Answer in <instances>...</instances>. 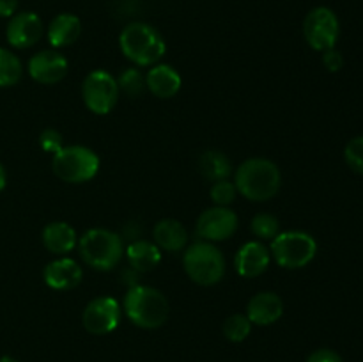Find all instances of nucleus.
<instances>
[{"label":"nucleus","mask_w":363,"mask_h":362,"mask_svg":"<svg viewBox=\"0 0 363 362\" xmlns=\"http://www.w3.org/2000/svg\"><path fill=\"white\" fill-rule=\"evenodd\" d=\"M183 266L186 275L199 286H215L225 275L223 252L211 241L197 240L184 248Z\"/></svg>","instance_id":"39448f33"},{"label":"nucleus","mask_w":363,"mask_h":362,"mask_svg":"<svg viewBox=\"0 0 363 362\" xmlns=\"http://www.w3.org/2000/svg\"><path fill=\"white\" fill-rule=\"evenodd\" d=\"M39 146L43 148V151L55 155L60 148H64L62 135L57 130H53V128H46V130H43L41 135H39Z\"/></svg>","instance_id":"c85d7f7f"},{"label":"nucleus","mask_w":363,"mask_h":362,"mask_svg":"<svg viewBox=\"0 0 363 362\" xmlns=\"http://www.w3.org/2000/svg\"><path fill=\"white\" fill-rule=\"evenodd\" d=\"M23 66L16 53L0 46V87H13L21 80Z\"/></svg>","instance_id":"5701e85b"},{"label":"nucleus","mask_w":363,"mask_h":362,"mask_svg":"<svg viewBox=\"0 0 363 362\" xmlns=\"http://www.w3.org/2000/svg\"><path fill=\"white\" fill-rule=\"evenodd\" d=\"M123 309L133 325L145 330H155L165 325L170 314V305L165 295L145 284H135L126 291Z\"/></svg>","instance_id":"7ed1b4c3"},{"label":"nucleus","mask_w":363,"mask_h":362,"mask_svg":"<svg viewBox=\"0 0 363 362\" xmlns=\"http://www.w3.org/2000/svg\"><path fill=\"white\" fill-rule=\"evenodd\" d=\"M247 318L252 325L268 327L279 322L284 314V300L275 291H259L248 300Z\"/></svg>","instance_id":"dca6fc26"},{"label":"nucleus","mask_w":363,"mask_h":362,"mask_svg":"<svg viewBox=\"0 0 363 362\" xmlns=\"http://www.w3.org/2000/svg\"><path fill=\"white\" fill-rule=\"evenodd\" d=\"M6 183H7V176H6V169L2 167V163H0V192L6 188Z\"/></svg>","instance_id":"473e14b6"},{"label":"nucleus","mask_w":363,"mask_h":362,"mask_svg":"<svg viewBox=\"0 0 363 362\" xmlns=\"http://www.w3.org/2000/svg\"><path fill=\"white\" fill-rule=\"evenodd\" d=\"M238 194L252 202H266L275 197L282 187V172L279 165L268 158L245 160L234 172Z\"/></svg>","instance_id":"f257e3e1"},{"label":"nucleus","mask_w":363,"mask_h":362,"mask_svg":"<svg viewBox=\"0 0 363 362\" xmlns=\"http://www.w3.org/2000/svg\"><path fill=\"white\" fill-rule=\"evenodd\" d=\"M124 256H126L130 268L137 273L152 272L162 263V251L158 248V245L152 240H144V238L130 241L128 247L124 248Z\"/></svg>","instance_id":"6ab92c4d"},{"label":"nucleus","mask_w":363,"mask_h":362,"mask_svg":"<svg viewBox=\"0 0 363 362\" xmlns=\"http://www.w3.org/2000/svg\"><path fill=\"white\" fill-rule=\"evenodd\" d=\"M28 75L32 80L39 82L43 85H55L64 80L69 70L66 55L59 50H43V52L34 53L27 64Z\"/></svg>","instance_id":"f8f14e48"},{"label":"nucleus","mask_w":363,"mask_h":362,"mask_svg":"<svg viewBox=\"0 0 363 362\" xmlns=\"http://www.w3.org/2000/svg\"><path fill=\"white\" fill-rule=\"evenodd\" d=\"M183 78L179 71L170 64H155L145 75V87L160 99L174 98L181 91Z\"/></svg>","instance_id":"f3484780"},{"label":"nucleus","mask_w":363,"mask_h":362,"mask_svg":"<svg viewBox=\"0 0 363 362\" xmlns=\"http://www.w3.org/2000/svg\"><path fill=\"white\" fill-rule=\"evenodd\" d=\"M43 279H45L46 286L52 290L69 291L80 286L82 279H84V270L74 259L67 258V256H59L45 266Z\"/></svg>","instance_id":"2eb2a0df"},{"label":"nucleus","mask_w":363,"mask_h":362,"mask_svg":"<svg viewBox=\"0 0 363 362\" xmlns=\"http://www.w3.org/2000/svg\"><path fill=\"white\" fill-rule=\"evenodd\" d=\"M238 227H240V219L234 209H230L229 206H211L199 215L195 233L199 240L216 243L233 238Z\"/></svg>","instance_id":"9d476101"},{"label":"nucleus","mask_w":363,"mask_h":362,"mask_svg":"<svg viewBox=\"0 0 363 362\" xmlns=\"http://www.w3.org/2000/svg\"><path fill=\"white\" fill-rule=\"evenodd\" d=\"M82 34V21L77 14L73 13H60L50 21L48 31V43L55 50L66 48V46L74 45Z\"/></svg>","instance_id":"412c9836"},{"label":"nucleus","mask_w":363,"mask_h":362,"mask_svg":"<svg viewBox=\"0 0 363 362\" xmlns=\"http://www.w3.org/2000/svg\"><path fill=\"white\" fill-rule=\"evenodd\" d=\"M78 254L82 261L99 272L113 270L124 258V241L116 231L92 227L78 238Z\"/></svg>","instance_id":"20e7f679"},{"label":"nucleus","mask_w":363,"mask_h":362,"mask_svg":"<svg viewBox=\"0 0 363 362\" xmlns=\"http://www.w3.org/2000/svg\"><path fill=\"white\" fill-rule=\"evenodd\" d=\"M197 165L202 177L213 181V183L220 180H229V176L233 174V162L225 153L218 151V149H208L202 153L199 156Z\"/></svg>","instance_id":"4be33fe9"},{"label":"nucleus","mask_w":363,"mask_h":362,"mask_svg":"<svg viewBox=\"0 0 363 362\" xmlns=\"http://www.w3.org/2000/svg\"><path fill=\"white\" fill-rule=\"evenodd\" d=\"M223 336L230 341V343H243L252 332V322L247 318V314H230L229 318L223 322Z\"/></svg>","instance_id":"a878e982"},{"label":"nucleus","mask_w":363,"mask_h":362,"mask_svg":"<svg viewBox=\"0 0 363 362\" xmlns=\"http://www.w3.org/2000/svg\"><path fill=\"white\" fill-rule=\"evenodd\" d=\"M303 35L315 52L335 48L340 35V23L337 14L330 7H314L303 20Z\"/></svg>","instance_id":"1a4fd4ad"},{"label":"nucleus","mask_w":363,"mask_h":362,"mask_svg":"<svg viewBox=\"0 0 363 362\" xmlns=\"http://www.w3.org/2000/svg\"><path fill=\"white\" fill-rule=\"evenodd\" d=\"M43 35V21L39 14L23 11L11 16L6 28V39L13 48L27 50L38 45Z\"/></svg>","instance_id":"ddd939ff"},{"label":"nucleus","mask_w":363,"mask_h":362,"mask_svg":"<svg viewBox=\"0 0 363 362\" xmlns=\"http://www.w3.org/2000/svg\"><path fill=\"white\" fill-rule=\"evenodd\" d=\"M119 94L117 78L105 70L91 71L82 84V99L96 116H106L112 112L119 102Z\"/></svg>","instance_id":"6e6552de"},{"label":"nucleus","mask_w":363,"mask_h":362,"mask_svg":"<svg viewBox=\"0 0 363 362\" xmlns=\"http://www.w3.org/2000/svg\"><path fill=\"white\" fill-rule=\"evenodd\" d=\"M209 195H211V201L215 202V206H229L236 201V185L230 180L215 181V183L211 185Z\"/></svg>","instance_id":"bb28decb"},{"label":"nucleus","mask_w":363,"mask_h":362,"mask_svg":"<svg viewBox=\"0 0 363 362\" xmlns=\"http://www.w3.org/2000/svg\"><path fill=\"white\" fill-rule=\"evenodd\" d=\"M52 169L66 183H87L98 174L99 156L87 146H64L52 156Z\"/></svg>","instance_id":"423d86ee"},{"label":"nucleus","mask_w":363,"mask_h":362,"mask_svg":"<svg viewBox=\"0 0 363 362\" xmlns=\"http://www.w3.org/2000/svg\"><path fill=\"white\" fill-rule=\"evenodd\" d=\"M0 362H18L16 358L9 357V355H4V357H0Z\"/></svg>","instance_id":"72a5a7b5"},{"label":"nucleus","mask_w":363,"mask_h":362,"mask_svg":"<svg viewBox=\"0 0 363 362\" xmlns=\"http://www.w3.org/2000/svg\"><path fill=\"white\" fill-rule=\"evenodd\" d=\"M272 263L269 247L261 240H252L241 245L234 256V268L243 279H254L262 275Z\"/></svg>","instance_id":"4468645a"},{"label":"nucleus","mask_w":363,"mask_h":362,"mask_svg":"<svg viewBox=\"0 0 363 362\" xmlns=\"http://www.w3.org/2000/svg\"><path fill=\"white\" fill-rule=\"evenodd\" d=\"M123 307L113 297H96L85 305L82 323L89 334L94 336H106L113 332L121 322Z\"/></svg>","instance_id":"9b49d317"},{"label":"nucleus","mask_w":363,"mask_h":362,"mask_svg":"<svg viewBox=\"0 0 363 362\" xmlns=\"http://www.w3.org/2000/svg\"><path fill=\"white\" fill-rule=\"evenodd\" d=\"M119 48L133 66L147 67L155 66L163 59L167 43L158 28L144 21H133L121 31Z\"/></svg>","instance_id":"f03ea898"},{"label":"nucleus","mask_w":363,"mask_h":362,"mask_svg":"<svg viewBox=\"0 0 363 362\" xmlns=\"http://www.w3.org/2000/svg\"><path fill=\"white\" fill-rule=\"evenodd\" d=\"M43 245L46 251L55 256H67L74 251L78 245V234L71 224L55 220V222L46 224L41 233Z\"/></svg>","instance_id":"a211bd4d"},{"label":"nucleus","mask_w":363,"mask_h":362,"mask_svg":"<svg viewBox=\"0 0 363 362\" xmlns=\"http://www.w3.org/2000/svg\"><path fill=\"white\" fill-rule=\"evenodd\" d=\"M323 64H325V67L330 73H337V71L342 70L344 66L342 53L337 52L335 48L326 50V52H323Z\"/></svg>","instance_id":"c756f323"},{"label":"nucleus","mask_w":363,"mask_h":362,"mask_svg":"<svg viewBox=\"0 0 363 362\" xmlns=\"http://www.w3.org/2000/svg\"><path fill=\"white\" fill-rule=\"evenodd\" d=\"M272 259L286 270H298L312 263L318 254V241L305 231H280L269 241Z\"/></svg>","instance_id":"0eeeda50"},{"label":"nucleus","mask_w":363,"mask_h":362,"mask_svg":"<svg viewBox=\"0 0 363 362\" xmlns=\"http://www.w3.org/2000/svg\"><path fill=\"white\" fill-rule=\"evenodd\" d=\"M18 0H0V18H11L16 14Z\"/></svg>","instance_id":"2f4dec72"},{"label":"nucleus","mask_w":363,"mask_h":362,"mask_svg":"<svg viewBox=\"0 0 363 362\" xmlns=\"http://www.w3.org/2000/svg\"><path fill=\"white\" fill-rule=\"evenodd\" d=\"M250 231L261 241H272L280 233V220L273 213H255L250 220Z\"/></svg>","instance_id":"b1692460"},{"label":"nucleus","mask_w":363,"mask_h":362,"mask_svg":"<svg viewBox=\"0 0 363 362\" xmlns=\"http://www.w3.org/2000/svg\"><path fill=\"white\" fill-rule=\"evenodd\" d=\"M344 158H346L347 165L354 170V172L363 176V135L354 137L347 142L346 149H344Z\"/></svg>","instance_id":"cd10ccee"},{"label":"nucleus","mask_w":363,"mask_h":362,"mask_svg":"<svg viewBox=\"0 0 363 362\" xmlns=\"http://www.w3.org/2000/svg\"><path fill=\"white\" fill-rule=\"evenodd\" d=\"M307 362H344L337 351L330 350V348H319V350L312 351L311 357L307 358Z\"/></svg>","instance_id":"7c9ffc66"},{"label":"nucleus","mask_w":363,"mask_h":362,"mask_svg":"<svg viewBox=\"0 0 363 362\" xmlns=\"http://www.w3.org/2000/svg\"><path fill=\"white\" fill-rule=\"evenodd\" d=\"M117 85H119V91L124 92L128 98H138V96H142L147 91L144 73H142L137 66L126 67V70L117 77Z\"/></svg>","instance_id":"393cba45"},{"label":"nucleus","mask_w":363,"mask_h":362,"mask_svg":"<svg viewBox=\"0 0 363 362\" xmlns=\"http://www.w3.org/2000/svg\"><path fill=\"white\" fill-rule=\"evenodd\" d=\"M152 241L162 252L184 251L188 243V231L179 220L162 219L152 227Z\"/></svg>","instance_id":"aec40b11"}]
</instances>
